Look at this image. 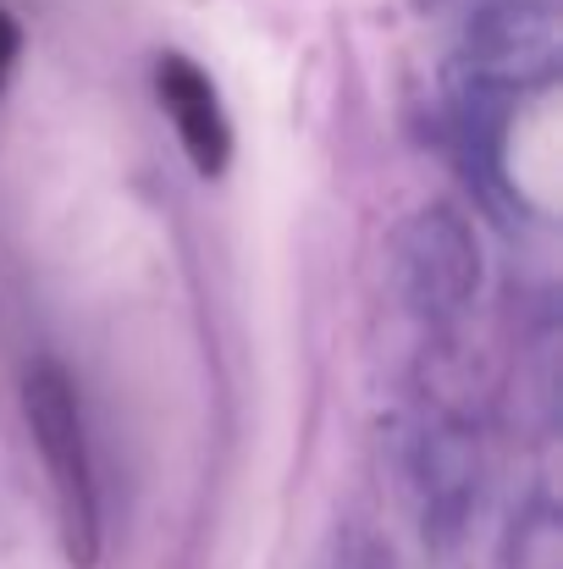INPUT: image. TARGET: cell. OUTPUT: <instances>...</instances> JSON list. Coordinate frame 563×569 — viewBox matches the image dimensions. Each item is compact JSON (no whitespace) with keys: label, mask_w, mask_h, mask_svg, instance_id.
I'll use <instances>...</instances> for the list:
<instances>
[{"label":"cell","mask_w":563,"mask_h":569,"mask_svg":"<svg viewBox=\"0 0 563 569\" xmlns=\"http://www.w3.org/2000/svg\"><path fill=\"white\" fill-rule=\"evenodd\" d=\"M17 56H22V28H17V17L0 6V89L11 83V72H17Z\"/></svg>","instance_id":"3957f363"},{"label":"cell","mask_w":563,"mask_h":569,"mask_svg":"<svg viewBox=\"0 0 563 569\" xmlns=\"http://www.w3.org/2000/svg\"><path fill=\"white\" fill-rule=\"evenodd\" d=\"M155 100H161L183 156L193 161V172L199 178H221L227 161H232V122L221 111V94H215L210 72L183 50H167L155 61Z\"/></svg>","instance_id":"7a4b0ae2"},{"label":"cell","mask_w":563,"mask_h":569,"mask_svg":"<svg viewBox=\"0 0 563 569\" xmlns=\"http://www.w3.org/2000/svg\"><path fill=\"white\" fill-rule=\"evenodd\" d=\"M22 415L39 448V465L50 476L56 492V520H61V542L78 565H94L100 548V498H94V465H89V437H83V415H78V387L67 381L61 366L39 360L22 377Z\"/></svg>","instance_id":"6da1fadb"}]
</instances>
